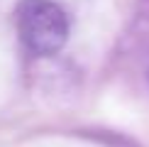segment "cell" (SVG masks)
Wrapping results in <instances>:
<instances>
[{
	"mask_svg": "<svg viewBox=\"0 0 149 147\" xmlns=\"http://www.w3.org/2000/svg\"><path fill=\"white\" fill-rule=\"evenodd\" d=\"M15 20L22 44L37 57L56 54L69 39V17L52 0H22Z\"/></svg>",
	"mask_w": 149,
	"mask_h": 147,
	"instance_id": "cell-1",
	"label": "cell"
}]
</instances>
